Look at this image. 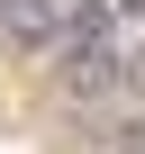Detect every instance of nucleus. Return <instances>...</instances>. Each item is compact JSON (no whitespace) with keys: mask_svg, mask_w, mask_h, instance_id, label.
<instances>
[{"mask_svg":"<svg viewBox=\"0 0 145 154\" xmlns=\"http://www.w3.org/2000/svg\"><path fill=\"white\" fill-rule=\"evenodd\" d=\"M118 82H127V18H118V0H82L72 27L54 36V91L72 109H91Z\"/></svg>","mask_w":145,"mask_h":154,"instance_id":"nucleus-1","label":"nucleus"},{"mask_svg":"<svg viewBox=\"0 0 145 154\" xmlns=\"http://www.w3.org/2000/svg\"><path fill=\"white\" fill-rule=\"evenodd\" d=\"M82 0H0V45L9 54H54V36L72 27Z\"/></svg>","mask_w":145,"mask_h":154,"instance_id":"nucleus-2","label":"nucleus"},{"mask_svg":"<svg viewBox=\"0 0 145 154\" xmlns=\"http://www.w3.org/2000/svg\"><path fill=\"white\" fill-rule=\"evenodd\" d=\"M109 154H145V100L109 118Z\"/></svg>","mask_w":145,"mask_h":154,"instance_id":"nucleus-3","label":"nucleus"}]
</instances>
